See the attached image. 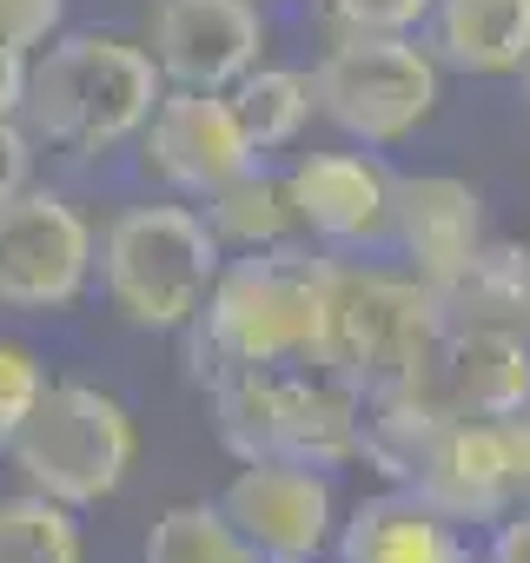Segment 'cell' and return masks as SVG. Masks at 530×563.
Instances as JSON below:
<instances>
[{
    "label": "cell",
    "instance_id": "6da1fadb",
    "mask_svg": "<svg viewBox=\"0 0 530 563\" xmlns=\"http://www.w3.org/2000/svg\"><path fill=\"white\" fill-rule=\"evenodd\" d=\"M332 258L306 245H258L232 252L212 278L206 306L192 312V372L199 385L225 372H273V365H319L325 306H332Z\"/></svg>",
    "mask_w": 530,
    "mask_h": 563
},
{
    "label": "cell",
    "instance_id": "7a4b0ae2",
    "mask_svg": "<svg viewBox=\"0 0 530 563\" xmlns=\"http://www.w3.org/2000/svg\"><path fill=\"white\" fill-rule=\"evenodd\" d=\"M159 93H166V80L146 47H133L120 34H54L47 47L27 54L21 126L34 133V146L113 153V146L140 140Z\"/></svg>",
    "mask_w": 530,
    "mask_h": 563
},
{
    "label": "cell",
    "instance_id": "3957f363",
    "mask_svg": "<svg viewBox=\"0 0 530 563\" xmlns=\"http://www.w3.org/2000/svg\"><path fill=\"white\" fill-rule=\"evenodd\" d=\"M225 451L245 457H286L332 471L358 457V391L325 365H273V372H225L206 385Z\"/></svg>",
    "mask_w": 530,
    "mask_h": 563
},
{
    "label": "cell",
    "instance_id": "277c9868",
    "mask_svg": "<svg viewBox=\"0 0 530 563\" xmlns=\"http://www.w3.org/2000/svg\"><path fill=\"white\" fill-rule=\"evenodd\" d=\"M93 265H100V286L126 325L186 332L212 292L225 252L192 206H126L107 225Z\"/></svg>",
    "mask_w": 530,
    "mask_h": 563
},
{
    "label": "cell",
    "instance_id": "5b68a950",
    "mask_svg": "<svg viewBox=\"0 0 530 563\" xmlns=\"http://www.w3.org/2000/svg\"><path fill=\"white\" fill-rule=\"evenodd\" d=\"M133 451H140L133 411L113 391L80 385V378H47L41 405L27 411V424L8 444L21 484L54 497V504H67V510L107 504L126 484Z\"/></svg>",
    "mask_w": 530,
    "mask_h": 563
},
{
    "label": "cell",
    "instance_id": "8992f818",
    "mask_svg": "<svg viewBox=\"0 0 530 563\" xmlns=\"http://www.w3.org/2000/svg\"><path fill=\"white\" fill-rule=\"evenodd\" d=\"M444 332L431 292L418 278H391V272H332V306H325V345L319 365L332 378H345L358 398L372 391H398L418 378L431 339Z\"/></svg>",
    "mask_w": 530,
    "mask_h": 563
},
{
    "label": "cell",
    "instance_id": "52a82bcc",
    "mask_svg": "<svg viewBox=\"0 0 530 563\" xmlns=\"http://www.w3.org/2000/svg\"><path fill=\"white\" fill-rule=\"evenodd\" d=\"M312 107L339 133L391 146L418 133L438 107V60L411 34H339L332 54L312 67Z\"/></svg>",
    "mask_w": 530,
    "mask_h": 563
},
{
    "label": "cell",
    "instance_id": "ba28073f",
    "mask_svg": "<svg viewBox=\"0 0 530 563\" xmlns=\"http://www.w3.org/2000/svg\"><path fill=\"white\" fill-rule=\"evenodd\" d=\"M93 278V225L47 186L0 206V312H67Z\"/></svg>",
    "mask_w": 530,
    "mask_h": 563
},
{
    "label": "cell",
    "instance_id": "9c48e42d",
    "mask_svg": "<svg viewBox=\"0 0 530 563\" xmlns=\"http://www.w3.org/2000/svg\"><path fill=\"white\" fill-rule=\"evenodd\" d=\"M219 517L258 563H312L332 537V484L312 464L245 457L219 497Z\"/></svg>",
    "mask_w": 530,
    "mask_h": 563
},
{
    "label": "cell",
    "instance_id": "30bf717a",
    "mask_svg": "<svg viewBox=\"0 0 530 563\" xmlns=\"http://www.w3.org/2000/svg\"><path fill=\"white\" fill-rule=\"evenodd\" d=\"M444 418H517L530 405V345L510 325H444L411 378Z\"/></svg>",
    "mask_w": 530,
    "mask_h": 563
},
{
    "label": "cell",
    "instance_id": "8fae6325",
    "mask_svg": "<svg viewBox=\"0 0 530 563\" xmlns=\"http://www.w3.org/2000/svg\"><path fill=\"white\" fill-rule=\"evenodd\" d=\"M146 54L166 87L225 93L265 54V21L252 0H159L146 14Z\"/></svg>",
    "mask_w": 530,
    "mask_h": 563
},
{
    "label": "cell",
    "instance_id": "7c38bea8",
    "mask_svg": "<svg viewBox=\"0 0 530 563\" xmlns=\"http://www.w3.org/2000/svg\"><path fill=\"white\" fill-rule=\"evenodd\" d=\"M140 146H146V166L173 192H192V199H206L225 179H239V173L258 166V153H252L232 100L225 93H199V87H166L159 107L140 126Z\"/></svg>",
    "mask_w": 530,
    "mask_h": 563
},
{
    "label": "cell",
    "instance_id": "4fadbf2b",
    "mask_svg": "<svg viewBox=\"0 0 530 563\" xmlns=\"http://www.w3.org/2000/svg\"><path fill=\"white\" fill-rule=\"evenodd\" d=\"M405 490L424 497L451 523H490V517H504L510 497H517L510 490V457H504V424H490V418H451L431 438V451L418 457V471H411Z\"/></svg>",
    "mask_w": 530,
    "mask_h": 563
},
{
    "label": "cell",
    "instance_id": "5bb4252c",
    "mask_svg": "<svg viewBox=\"0 0 530 563\" xmlns=\"http://www.w3.org/2000/svg\"><path fill=\"white\" fill-rule=\"evenodd\" d=\"M292 225H306L325 245H365L385 232L391 212V173H378L358 153H312L286 173Z\"/></svg>",
    "mask_w": 530,
    "mask_h": 563
},
{
    "label": "cell",
    "instance_id": "9a60e30c",
    "mask_svg": "<svg viewBox=\"0 0 530 563\" xmlns=\"http://www.w3.org/2000/svg\"><path fill=\"white\" fill-rule=\"evenodd\" d=\"M385 232H398V245L418 258V286H438L477 252L484 212L464 179H391Z\"/></svg>",
    "mask_w": 530,
    "mask_h": 563
},
{
    "label": "cell",
    "instance_id": "2e32d148",
    "mask_svg": "<svg viewBox=\"0 0 530 563\" xmlns=\"http://www.w3.org/2000/svg\"><path fill=\"white\" fill-rule=\"evenodd\" d=\"M339 563H471L451 517H438L424 497H411L405 484L358 504L345 537H339Z\"/></svg>",
    "mask_w": 530,
    "mask_h": 563
},
{
    "label": "cell",
    "instance_id": "e0dca14e",
    "mask_svg": "<svg viewBox=\"0 0 530 563\" xmlns=\"http://www.w3.org/2000/svg\"><path fill=\"white\" fill-rule=\"evenodd\" d=\"M431 60L457 74H510L530 54V0H431Z\"/></svg>",
    "mask_w": 530,
    "mask_h": 563
},
{
    "label": "cell",
    "instance_id": "ac0fdd59",
    "mask_svg": "<svg viewBox=\"0 0 530 563\" xmlns=\"http://www.w3.org/2000/svg\"><path fill=\"white\" fill-rule=\"evenodd\" d=\"M438 319L444 325H510L523 319V299H530V245H497V239H477V252L438 278V286H424Z\"/></svg>",
    "mask_w": 530,
    "mask_h": 563
},
{
    "label": "cell",
    "instance_id": "d6986e66",
    "mask_svg": "<svg viewBox=\"0 0 530 563\" xmlns=\"http://www.w3.org/2000/svg\"><path fill=\"white\" fill-rule=\"evenodd\" d=\"M252 153H273V146H292L306 133V120L319 113L312 107V74L299 67H245L232 87H225Z\"/></svg>",
    "mask_w": 530,
    "mask_h": 563
},
{
    "label": "cell",
    "instance_id": "ffe728a7",
    "mask_svg": "<svg viewBox=\"0 0 530 563\" xmlns=\"http://www.w3.org/2000/svg\"><path fill=\"white\" fill-rule=\"evenodd\" d=\"M206 232L219 239V252H258L279 245L292 232V206H286V179H265L258 166L225 179L219 192H206Z\"/></svg>",
    "mask_w": 530,
    "mask_h": 563
},
{
    "label": "cell",
    "instance_id": "44dd1931",
    "mask_svg": "<svg viewBox=\"0 0 530 563\" xmlns=\"http://www.w3.org/2000/svg\"><path fill=\"white\" fill-rule=\"evenodd\" d=\"M0 563H80V523L41 490L0 497Z\"/></svg>",
    "mask_w": 530,
    "mask_h": 563
},
{
    "label": "cell",
    "instance_id": "7402d4cb",
    "mask_svg": "<svg viewBox=\"0 0 530 563\" xmlns=\"http://www.w3.org/2000/svg\"><path fill=\"white\" fill-rule=\"evenodd\" d=\"M146 563H258V556L239 543L219 504H173L146 530Z\"/></svg>",
    "mask_w": 530,
    "mask_h": 563
},
{
    "label": "cell",
    "instance_id": "603a6c76",
    "mask_svg": "<svg viewBox=\"0 0 530 563\" xmlns=\"http://www.w3.org/2000/svg\"><path fill=\"white\" fill-rule=\"evenodd\" d=\"M41 391H47V365H41V352L21 345V339H0V457H8L14 431L27 424V411L41 405Z\"/></svg>",
    "mask_w": 530,
    "mask_h": 563
},
{
    "label": "cell",
    "instance_id": "cb8c5ba5",
    "mask_svg": "<svg viewBox=\"0 0 530 563\" xmlns=\"http://www.w3.org/2000/svg\"><path fill=\"white\" fill-rule=\"evenodd\" d=\"M319 14L332 34H411L431 0H319Z\"/></svg>",
    "mask_w": 530,
    "mask_h": 563
},
{
    "label": "cell",
    "instance_id": "d4e9b609",
    "mask_svg": "<svg viewBox=\"0 0 530 563\" xmlns=\"http://www.w3.org/2000/svg\"><path fill=\"white\" fill-rule=\"evenodd\" d=\"M67 21V0H0V41H14V47H47Z\"/></svg>",
    "mask_w": 530,
    "mask_h": 563
},
{
    "label": "cell",
    "instance_id": "484cf974",
    "mask_svg": "<svg viewBox=\"0 0 530 563\" xmlns=\"http://www.w3.org/2000/svg\"><path fill=\"white\" fill-rule=\"evenodd\" d=\"M34 186V133L21 120H0V206Z\"/></svg>",
    "mask_w": 530,
    "mask_h": 563
},
{
    "label": "cell",
    "instance_id": "4316f807",
    "mask_svg": "<svg viewBox=\"0 0 530 563\" xmlns=\"http://www.w3.org/2000/svg\"><path fill=\"white\" fill-rule=\"evenodd\" d=\"M504 424V457H510V490L530 497V405L517 418H497Z\"/></svg>",
    "mask_w": 530,
    "mask_h": 563
},
{
    "label": "cell",
    "instance_id": "83f0119b",
    "mask_svg": "<svg viewBox=\"0 0 530 563\" xmlns=\"http://www.w3.org/2000/svg\"><path fill=\"white\" fill-rule=\"evenodd\" d=\"M21 93H27V47L0 41V120H21Z\"/></svg>",
    "mask_w": 530,
    "mask_h": 563
},
{
    "label": "cell",
    "instance_id": "f1b7e54d",
    "mask_svg": "<svg viewBox=\"0 0 530 563\" xmlns=\"http://www.w3.org/2000/svg\"><path fill=\"white\" fill-rule=\"evenodd\" d=\"M490 563H530V510L504 517L497 537H490Z\"/></svg>",
    "mask_w": 530,
    "mask_h": 563
},
{
    "label": "cell",
    "instance_id": "f546056e",
    "mask_svg": "<svg viewBox=\"0 0 530 563\" xmlns=\"http://www.w3.org/2000/svg\"><path fill=\"white\" fill-rule=\"evenodd\" d=\"M523 93H530V54H523Z\"/></svg>",
    "mask_w": 530,
    "mask_h": 563
}]
</instances>
